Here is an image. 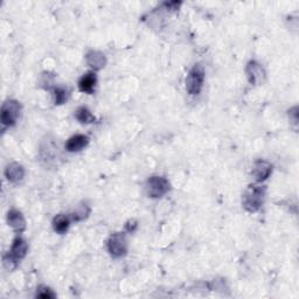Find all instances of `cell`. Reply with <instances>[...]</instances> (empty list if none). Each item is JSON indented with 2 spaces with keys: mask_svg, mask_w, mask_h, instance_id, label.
<instances>
[{
  "mask_svg": "<svg viewBox=\"0 0 299 299\" xmlns=\"http://www.w3.org/2000/svg\"><path fill=\"white\" fill-rule=\"evenodd\" d=\"M265 188L262 186L251 185L245 189L243 198H242V205L248 212L255 213L261 208L264 201Z\"/></svg>",
  "mask_w": 299,
  "mask_h": 299,
  "instance_id": "cell-1",
  "label": "cell"
},
{
  "mask_svg": "<svg viewBox=\"0 0 299 299\" xmlns=\"http://www.w3.org/2000/svg\"><path fill=\"white\" fill-rule=\"evenodd\" d=\"M205 82V69L200 63L195 65L191 72L188 73L187 78H186V89L188 94L192 96L200 94Z\"/></svg>",
  "mask_w": 299,
  "mask_h": 299,
  "instance_id": "cell-2",
  "label": "cell"
},
{
  "mask_svg": "<svg viewBox=\"0 0 299 299\" xmlns=\"http://www.w3.org/2000/svg\"><path fill=\"white\" fill-rule=\"evenodd\" d=\"M21 105L15 99H7L1 106V123L5 126H13L20 117Z\"/></svg>",
  "mask_w": 299,
  "mask_h": 299,
  "instance_id": "cell-3",
  "label": "cell"
},
{
  "mask_svg": "<svg viewBox=\"0 0 299 299\" xmlns=\"http://www.w3.org/2000/svg\"><path fill=\"white\" fill-rule=\"evenodd\" d=\"M169 191V182L164 177L153 175L146 182V193L150 198H161Z\"/></svg>",
  "mask_w": 299,
  "mask_h": 299,
  "instance_id": "cell-4",
  "label": "cell"
},
{
  "mask_svg": "<svg viewBox=\"0 0 299 299\" xmlns=\"http://www.w3.org/2000/svg\"><path fill=\"white\" fill-rule=\"evenodd\" d=\"M108 251L115 258L123 257L128 252V242L123 232H115L108 240Z\"/></svg>",
  "mask_w": 299,
  "mask_h": 299,
  "instance_id": "cell-5",
  "label": "cell"
},
{
  "mask_svg": "<svg viewBox=\"0 0 299 299\" xmlns=\"http://www.w3.org/2000/svg\"><path fill=\"white\" fill-rule=\"evenodd\" d=\"M245 73H247L248 81L251 83L252 85L262 84V82L265 78V71L258 62L250 61L247 65L245 68Z\"/></svg>",
  "mask_w": 299,
  "mask_h": 299,
  "instance_id": "cell-6",
  "label": "cell"
},
{
  "mask_svg": "<svg viewBox=\"0 0 299 299\" xmlns=\"http://www.w3.org/2000/svg\"><path fill=\"white\" fill-rule=\"evenodd\" d=\"M251 173L256 181L262 182L270 177V174L272 173V166L265 160H257L255 162Z\"/></svg>",
  "mask_w": 299,
  "mask_h": 299,
  "instance_id": "cell-7",
  "label": "cell"
},
{
  "mask_svg": "<svg viewBox=\"0 0 299 299\" xmlns=\"http://www.w3.org/2000/svg\"><path fill=\"white\" fill-rule=\"evenodd\" d=\"M85 61H87L89 67H91L94 71H101L106 65L105 55L98 51L88 52L85 55Z\"/></svg>",
  "mask_w": 299,
  "mask_h": 299,
  "instance_id": "cell-8",
  "label": "cell"
},
{
  "mask_svg": "<svg viewBox=\"0 0 299 299\" xmlns=\"http://www.w3.org/2000/svg\"><path fill=\"white\" fill-rule=\"evenodd\" d=\"M7 222L14 230L20 234L26 229V221L24 215L16 209H11L7 214Z\"/></svg>",
  "mask_w": 299,
  "mask_h": 299,
  "instance_id": "cell-9",
  "label": "cell"
},
{
  "mask_svg": "<svg viewBox=\"0 0 299 299\" xmlns=\"http://www.w3.org/2000/svg\"><path fill=\"white\" fill-rule=\"evenodd\" d=\"M5 175L11 182H19L25 177V168L18 162H11L6 166Z\"/></svg>",
  "mask_w": 299,
  "mask_h": 299,
  "instance_id": "cell-10",
  "label": "cell"
},
{
  "mask_svg": "<svg viewBox=\"0 0 299 299\" xmlns=\"http://www.w3.org/2000/svg\"><path fill=\"white\" fill-rule=\"evenodd\" d=\"M58 145H55L53 142H47V144L41 146V149H40V158L42 161L46 162V165H52V162L56 160L54 157H52V154L58 157Z\"/></svg>",
  "mask_w": 299,
  "mask_h": 299,
  "instance_id": "cell-11",
  "label": "cell"
},
{
  "mask_svg": "<svg viewBox=\"0 0 299 299\" xmlns=\"http://www.w3.org/2000/svg\"><path fill=\"white\" fill-rule=\"evenodd\" d=\"M89 144V138L84 135H75L68 139L66 149L69 152H77Z\"/></svg>",
  "mask_w": 299,
  "mask_h": 299,
  "instance_id": "cell-12",
  "label": "cell"
},
{
  "mask_svg": "<svg viewBox=\"0 0 299 299\" xmlns=\"http://www.w3.org/2000/svg\"><path fill=\"white\" fill-rule=\"evenodd\" d=\"M27 251H28V244L26 243V241L22 240L21 237H15L12 243V248H11V251H9V254L19 261L27 255Z\"/></svg>",
  "mask_w": 299,
  "mask_h": 299,
  "instance_id": "cell-13",
  "label": "cell"
},
{
  "mask_svg": "<svg viewBox=\"0 0 299 299\" xmlns=\"http://www.w3.org/2000/svg\"><path fill=\"white\" fill-rule=\"evenodd\" d=\"M96 82V75L94 73H88V74L83 75L78 81V88L82 92H87V94H92V91L95 90Z\"/></svg>",
  "mask_w": 299,
  "mask_h": 299,
  "instance_id": "cell-14",
  "label": "cell"
},
{
  "mask_svg": "<svg viewBox=\"0 0 299 299\" xmlns=\"http://www.w3.org/2000/svg\"><path fill=\"white\" fill-rule=\"evenodd\" d=\"M69 224H71L69 218L63 214H60L58 217H55L54 220H53V228H54V230L59 232V234H65V232L68 230Z\"/></svg>",
  "mask_w": 299,
  "mask_h": 299,
  "instance_id": "cell-15",
  "label": "cell"
},
{
  "mask_svg": "<svg viewBox=\"0 0 299 299\" xmlns=\"http://www.w3.org/2000/svg\"><path fill=\"white\" fill-rule=\"evenodd\" d=\"M75 117L79 123H83V124H90V123H94L96 121L95 116L85 106H81V108H78L76 110Z\"/></svg>",
  "mask_w": 299,
  "mask_h": 299,
  "instance_id": "cell-16",
  "label": "cell"
},
{
  "mask_svg": "<svg viewBox=\"0 0 299 299\" xmlns=\"http://www.w3.org/2000/svg\"><path fill=\"white\" fill-rule=\"evenodd\" d=\"M89 214H90V207L85 204H81L75 209L73 218H74L75 221H82L84 219H87Z\"/></svg>",
  "mask_w": 299,
  "mask_h": 299,
  "instance_id": "cell-17",
  "label": "cell"
},
{
  "mask_svg": "<svg viewBox=\"0 0 299 299\" xmlns=\"http://www.w3.org/2000/svg\"><path fill=\"white\" fill-rule=\"evenodd\" d=\"M54 98H55V104H63L67 101V90H65L63 88H56L54 90Z\"/></svg>",
  "mask_w": 299,
  "mask_h": 299,
  "instance_id": "cell-18",
  "label": "cell"
},
{
  "mask_svg": "<svg viewBox=\"0 0 299 299\" xmlns=\"http://www.w3.org/2000/svg\"><path fill=\"white\" fill-rule=\"evenodd\" d=\"M2 261H4L5 268L8 269V270H13V269H15L16 265H18V260L13 257V256L9 254V252L4 256Z\"/></svg>",
  "mask_w": 299,
  "mask_h": 299,
  "instance_id": "cell-19",
  "label": "cell"
},
{
  "mask_svg": "<svg viewBox=\"0 0 299 299\" xmlns=\"http://www.w3.org/2000/svg\"><path fill=\"white\" fill-rule=\"evenodd\" d=\"M36 296L39 298L42 299H49V298H55V294L53 292L51 289L47 287H40L38 289V292H36Z\"/></svg>",
  "mask_w": 299,
  "mask_h": 299,
  "instance_id": "cell-20",
  "label": "cell"
},
{
  "mask_svg": "<svg viewBox=\"0 0 299 299\" xmlns=\"http://www.w3.org/2000/svg\"><path fill=\"white\" fill-rule=\"evenodd\" d=\"M289 117H290V122L294 123L295 129H297V125H298V106H294V108L290 109V111H289Z\"/></svg>",
  "mask_w": 299,
  "mask_h": 299,
  "instance_id": "cell-21",
  "label": "cell"
},
{
  "mask_svg": "<svg viewBox=\"0 0 299 299\" xmlns=\"http://www.w3.org/2000/svg\"><path fill=\"white\" fill-rule=\"evenodd\" d=\"M136 227H137V222H136L135 220H131V221H129V222H128V224H126V225H125L126 230H128V231H130V232H132V231H134Z\"/></svg>",
  "mask_w": 299,
  "mask_h": 299,
  "instance_id": "cell-22",
  "label": "cell"
}]
</instances>
